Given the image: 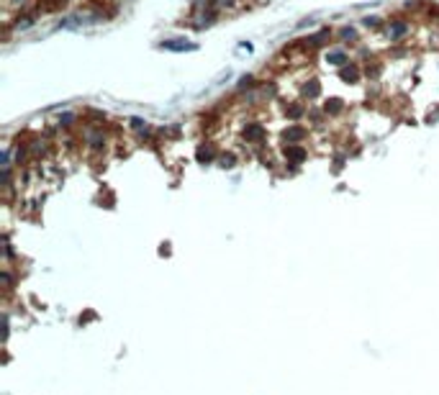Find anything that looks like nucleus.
<instances>
[{
    "instance_id": "4",
    "label": "nucleus",
    "mask_w": 439,
    "mask_h": 395,
    "mask_svg": "<svg viewBox=\"0 0 439 395\" xmlns=\"http://www.w3.org/2000/svg\"><path fill=\"white\" fill-rule=\"evenodd\" d=\"M306 95H308V98H316V95H319V82H316V80H311V82L306 85Z\"/></svg>"
},
{
    "instance_id": "2",
    "label": "nucleus",
    "mask_w": 439,
    "mask_h": 395,
    "mask_svg": "<svg viewBox=\"0 0 439 395\" xmlns=\"http://www.w3.org/2000/svg\"><path fill=\"white\" fill-rule=\"evenodd\" d=\"M247 133H249V139H252V141H257L259 136H262V126H257V123L247 126Z\"/></svg>"
},
{
    "instance_id": "8",
    "label": "nucleus",
    "mask_w": 439,
    "mask_h": 395,
    "mask_svg": "<svg viewBox=\"0 0 439 395\" xmlns=\"http://www.w3.org/2000/svg\"><path fill=\"white\" fill-rule=\"evenodd\" d=\"M403 31H406V26H403V23H396V26H393V29H390V36H393V39H396V36H401Z\"/></svg>"
},
{
    "instance_id": "5",
    "label": "nucleus",
    "mask_w": 439,
    "mask_h": 395,
    "mask_svg": "<svg viewBox=\"0 0 439 395\" xmlns=\"http://www.w3.org/2000/svg\"><path fill=\"white\" fill-rule=\"evenodd\" d=\"M342 77L347 80V82H355V80H357V69H355V67H347V69L342 72Z\"/></svg>"
},
{
    "instance_id": "3",
    "label": "nucleus",
    "mask_w": 439,
    "mask_h": 395,
    "mask_svg": "<svg viewBox=\"0 0 439 395\" xmlns=\"http://www.w3.org/2000/svg\"><path fill=\"white\" fill-rule=\"evenodd\" d=\"M342 108H344L342 100H329V103H326V113H339Z\"/></svg>"
},
{
    "instance_id": "9",
    "label": "nucleus",
    "mask_w": 439,
    "mask_h": 395,
    "mask_svg": "<svg viewBox=\"0 0 439 395\" xmlns=\"http://www.w3.org/2000/svg\"><path fill=\"white\" fill-rule=\"evenodd\" d=\"M301 115V105H290V118H298Z\"/></svg>"
},
{
    "instance_id": "7",
    "label": "nucleus",
    "mask_w": 439,
    "mask_h": 395,
    "mask_svg": "<svg viewBox=\"0 0 439 395\" xmlns=\"http://www.w3.org/2000/svg\"><path fill=\"white\" fill-rule=\"evenodd\" d=\"M285 154H288V157H290L293 162H301L303 157H306V154H303V151H301V149H288V151H285Z\"/></svg>"
},
{
    "instance_id": "6",
    "label": "nucleus",
    "mask_w": 439,
    "mask_h": 395,
    "mask_svg": "<svg viewBox=\"0 0 439 395\" xmlns=\"http://www.w3.org/2000/svg\"><path fill=\"white\" fill-rule=\"evenodd\" d=\"M303 136V129H290L288 133H285V139H290V141H298Z\"/></svg>"
},
{
    "instance_id": "1",
    "label": "nucleus",
    "mask_w": 439,
    "mask_h": 395,
    "mask_svg": "<svg viewBox=\"0 0 439 395\" xmlns=\"http://www.w3.org/2000/svg\"><path fill=\"white\" fill-rule=\"evenodd\" d=\"M326 59H329V65H344L347 62V57L342 51H331V54H326Z\"/></svg>"
},
{
    "instance_id": "10",
    "label": "nucleus",
    "mask_w": 439,
    "mask_h": 395,
    "mask_svg": "<svg viewBox=\"0 0 439 395\" xmlns=\"http://www.w3.org/2000/svg\"><path fill=\"white\" fill-rule=\"evenodd\" d=\"M198 154H201V162H208V159H211V151H208V149H201Z\"/></svg>"
}]
</instances>
